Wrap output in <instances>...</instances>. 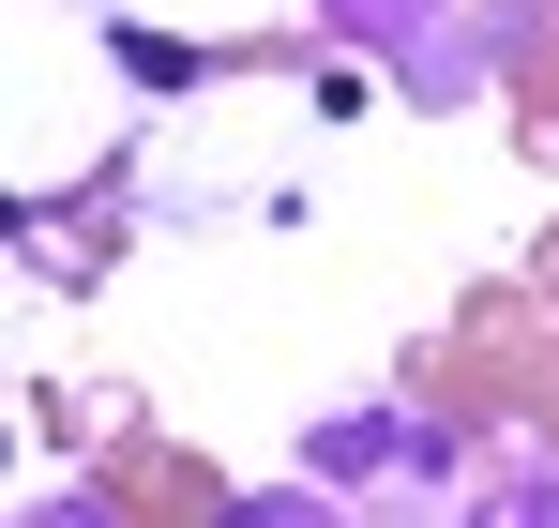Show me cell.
Returning <instances> with one entry per match:
<instances>
[{"mask_svg":"<svg viewBox=\"0 0 559 528\" xmlns=\"http://www.w3.org/2000/svg\"><path fill=\"white\" fill-rule=\"evenodd\" d=\"M318 15H333L393 91H424V106H468V91L499 76V46L530 31V0H318Z\"/></svg>","mask_w":559,"mask_h":528,"instance_id":"6da1fadb","label":"cell"},{"mask_svg":"<svg viewBox=\"0 0 559 528\" xmlns=\"http://www.w3.org/2000/svg\"><path fill=\"white\" fill-rule=\"evenodd\" d=\"M484 528H559V453H514L484 483Z\"/></svg>","mask_w":559,"mask_h":528,"instance_id":"7a4b0ae2","label":"cell"},{"mask_svg":"<svg viewBox=\"0 0 559 528\" xmlns=\"http://www.w3.org/2000/svg\"><path fill=\"white\" fill-rule=\"evenodd\" d=\"M227 528H348V514H333L318 483H273V499H242V514H227Z\"/></svg>","mask_w":559,"mask_h":528,"instance_id":"3957f363","label":"cell"},{"mask_svg":"<svg viewBox=\"0 0 559 528\" xmlns=\"http://www.w3.org/2000/svg\"><path fill=\"white\" fill-rule=\"evenodd\" d=\"M15 528H121V514H106V499H76V483H61V499H31V514H15Z\"/></svg>","mask_w":559,"mask_h":528,"instance_id":"277c9868","label":"cell"}]
</instances>
